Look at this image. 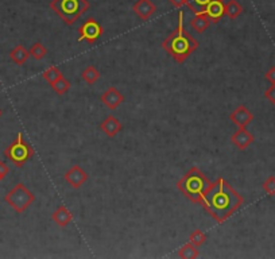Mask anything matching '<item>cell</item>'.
Wrapping results in <instances>:
<instances>
[{
  "instance_id": "1",
  "label": "cell",
  "mask_w": 275,
  "mask_h": 259,
  "mask_svg": "<svg viewBox=\"0 0 275 259\" xmlns=\"http://www.w3.org/2000/svg\"><path fill=\"white\" fill-rule=\"evenodd\" d=\"M242 194L230 185L224 178H217L212 182L202 196L201 205L217 223L232 216L243 205Z\"/></svg>"
},
{
  "instance_id": "2",
  "label": "cell",
  "mask_w": 275,
  "mask_h": 259,
  "mask_svg": "<svg viewBox=\"0 0 275 259\" xmlns=\"http://www.w3.org/2000/svg\"><path fill=\"white\" fill-rule=\"evenodd\" d=\"M162 48L165 49L166 52L179 64L185 62L186 58L198 48L197 39H194L193 36L186 31L185 24H184V12L182 11L178 14V26L163 40Z\"/></svg>"
},
{
  "instance_id": "3",
  "label": "cell",
  "mask_w": 275,
  "mask_h": 259,
  "mask_svg": "<svg viewBox=\"0 0 275 259\" xmlns=\"http://www.w3.org/2000/svg\"><path fill=\"white\" fill-rule=\"evenodd\" d=\"M212 184L210 180L198 167H192L184 177L177 182V188L188 200L194 204H201L202 196Z\"/></svg>"
},
{
  "instance_id": "4",
  "label": "cell",
  "mask_w": 275,
  "mask_h": 259,
  "mask_svg": "<svg viewBox=\"0 0 275 259\" xmlns=\"http://www.w3.org/2000/svg\"><path fill=\"white\" fill-rule=\"evenodd\" d=\"M50 7L66 24H73L89 10L88 0H53Z\"/></svg>"
},
{
  "instance_id": "5",
  "label": "cell",
  "mask_w": 275,
  "mask_h": 259,
  "mask_svg": "<svg viewBox=\"0 0 275 259\" xmlns=\"http://www.w3.org/2000/svg\"><path fill=\"white\" fill-rule=\"evenodd\" d=\"M4 155H6L14 165L18 166V167H22V166L34 155V150H32L31 146L26 142L23 134L18 133L16 134L15 141L12 142L11 145L4 150Z\"/></svg>"
},
{
  "instance_id": "6",
  "label": "cell",
  "mask_w": 275,
  "mask_h": 259,
  "mask_svg": "<svg viewBox=\"0 0 275 259\" xmlns=\"http://www.w3.org/2000/svg\"><path fill=\"white\" fill-rule=\"evenodd\" d=\"M4 201L12 206L18 213H23L24 210L35 201V196L31 190L26 188L24 184L19 182L4 196Z\"/></svg>"
},
{
  "instance_id": "7",
  "label": "cell",
  "mask_w": 275,
  "mask_h": 259,
  "mask_svg": "<svg viewBox=\"0 0 275 259\" xmlns=\"http://www.w3.org/2000/svg\"><path fill=\"white\" fill-rule=\"evenodd\" d=\"M78 31H80L78 40L80 42L86 40L89 44H95L103 35V27H101V24L97 20L93 19V18H88V19L85 20L84 23L81 24Z\"/></svg>"
},
{
  "instance_id": "8",
  "label": "cell",
  "mask_w": 275,
  "mask_h": 259,
  "mask_svg": "<svg viewBox=\"0 0 275 259\" xmlns=\"http://www.w3.org/2000/svg\"><path fill=\"white\" fill-rule=\"evenodd\" d=\"M64 178L65 181L68 182L72 188L78 189V188L84 185L85 182L88 181V174H86V171L80 165H74L65 173Z\"/></svg>"
},
{
  "instance_id": "9",
  "label": "cell",
  "mask_w": 275,
  "mask_h": 259,
  "mask_svg": "<svg viewBox=\"0 0 275 259\" xmlns=\"http://www.w3.org/2000/svg\"><path fill=\"white\" fill-rule=\"evenodd\" d=\"M230 119L234 124L238 125L239 128H242V127H247L254 120V115L246 105H239L238 108L231 112Z\"/></svg>"
},
{
  "instance_id": "10",
  "label": "cell",
  "mask_w": 275,
  "mask_h": 259,
  "mask_svg": "<svg viewBox=\"0 0 275 259\" xmlns=\"http://www.w3.org/2000/svg\"><path fill=\"white\" fill-rule=\"evenodd\" d=\"M254 141H255L254 135H252L246 127L239 128L238 131L231 137V142H232L239 150H246L247 147H250V146L252 145V142Z\"/></svg>"
},
{
  "instance_id": "11",
  "label": "cell",
  "mask_w": 275,
  "mask_h": 259,
  "mask_svg": "<svg viewBox=\"0 0 275 259\" xmlns=\"http://www.w3.org/2000/svg\"><path fill=\"white\" fill-rule=\"evenodd\" d=\"M133 12L142 20H149L157 12V7L151 0H138L132 7Z\"/></svg>"
},
{
  "instance_id": "12",
  "label": "cell",
  "mask_w": 275,
  "mask_h": 259,
  "mask_svg": "<svg viewBox=\"0 0 275 259\" xmlns=\"http://www.w3.org/2000/svg\"><path fill=\"white\" fill-rule=\"evenodd\" d=\"M123 101H124V96H123L116 88H113V87L108 88L103 95H101V103H103L105 107H108L109 109L117 108Z\"/></svg>"
},
{
  "instance_id": "13",
  "label": "cell",
  "mask_w": 275,
  "mask_h": 259,
  "mask_svg": "<svg viewBox=\"0 0 275 259\" xmlns=\"http://www.w3.org/2000/svg\"><path fill=\"white\" fill-rule=\"evenodd\" d=\"M121 128H123V125H121L120 120L116 119L113 115H108V116L105 117L104 120L101 121V124H100L101 131H103V133L109 138L116 137L117 134L121 131Z\"/></svg>"
},
{
  "instance_id": "14",
  "label": "cell",
  "mask_w": 275,
  "mask_h": 259,
  "mask_svg": "<svg viewBox=\"0 0 275 259\" xmlns=\"http://www.w3.org/2000/svg\"><path fill=\"white\" fill-rule=\"evenodd\" d=\"M205 14L210 19V22L217 23L222 16L225 15V3L224 0H213L205 10Z\"/></svg>"
},
{
  "instance_id": "15",
  "label": "cell",
  "mask_w": 275,
  "mask_h": 259,
  "mask_svg": "<svg viewBox=\"0 0 275 259\" xmlns=\"http://www.w3.org/2000/svg\"><path fill=\"white\" fill-rule=\"evenodd\" d=\"M52 219L54 220V223H56L57 226H60L64 228V227H68L69 224L72 223L73 214L69 212V209L66 206L61 205L53 212Z\"/></svg>"
},
{
  "instance_id": "16",
  "label": "cell",
  "mask_w": 275,
  "mask_h": 259,
  "mask_svg": "<svg viewBox=\"0 0 275 259\" xmlns=\"http://www.w3.org/2000/svg\"><path fill=\"white\" fill-rule=\"evenodd\" d=\"M10 57H11V60L15 62L16 65H22L26 64V61L28 60V57H30V52L24 49L23 45H16L15 48L12 49L11 52H10Z\"/></svg>"
},
{
  "instance_id": "17",
  "label": "cell",
  "mask_w": 275,
  "mask_h": 259,
  "mask_svg": "<svg viewBox=\"0 0 275 259\" xmlns=\"http://www.w3.org/2000/svg\"><path fill=\"white\" fill-rule=\"evenodd\" d=\"M190 24H192V27H193L197 32H204L206 28L209 27L210 19L208 18V15H206L205 12H202V14H196V16L192 19Z\"/></svg>"
},
{
  "instance_id": "18",
  "label": "cell",
  "mask_w": 275,
  "mask_h": 259,
  "mask_svg": "<svg viewBox=\"0 0 275 259\" xmlns=\"http://www.w3.org/2000/svg\"><path fill=\"white\" fill-rule=\"evenodd\" d=\"M243 14V6L238 0H230L225 3V15L230 19H236Z\"/></svg>"
},
{
  "instance_id": "19",
  "label": "cell",
  "mask_w": 275,
  "mask_h": 259,
  "mask_svg": "<svg viewBox=\"0 0 275 259\" xmlns=\"http://www.w3.org/2000/svg\"><path fill=\"white\" fill-rule=\"evenodd\" d=\"M198 255H200V251L197 250V247L194 246L193 243L190 242L184 244V246L179 248V251H178V256L184 259L198 258Z\"/></svg>"
},
{
  "instance_id": "20",
  "label": "cell",
  "mask_w": 275,
  "mask_h": 259,
  "mask_svg": "<svg viewBox=\"0 0 275 259\" xmlns=\"http://www.w3.org/2000/svg\"><path fill=\"white\" fill-rule=\"evenodd\" d=\"M81 77H82V80L89 85H93L95 82L100 80V72L97 70L96 66H88V68L84 69V72L81 73Z\"/></svg>"
},
{
  "instance_id": "21",
  "label": "cell",
  "mask_w": 275,
  "mask_h": 259,
  "mask_svg": "<svg viewBox=\"0 0 275 259\" xmlns=\"http://www.w3.org/2000/svg\"><path fill=\"white\" fill-rule=\"evenodd\" d=\"M186 6L189 7V10L194 12V14H202L205 12V10L208 8L213 0H185Z\"/></svg>"
},
{
  "instance_id": "22",
  "label": "cell",
  "mask_w": 275,
  "mask_h": 259,
  "mask_svg": "<svg viewBox=\"0 0 275 259\" xmlns=\"http://www.w3.org/2000/svg\"><path fill=\"white\" fill-rule=\"evenodd\" d=\"M42 76H43L44 80L48 81L50 85L54 84L57 80H60L61 77H64V76H62V73L60 72V69L56 68V66H52V68L46 69Z\"/></svg>"
},
{
  "instance_id": "23",
  "label": "cell",
  "mask_w": 275,
  "mask_h": 259,
  "mask_svg": "<svg viewBox=\"0 0 275 259\" xmlns=\"http://www.w3.org/2000/svg\"><path fill=\"white\" fill-rule=\"evenodd\" d=\"M46 54H48V49L44 48L43 45L40 44V42L34 44L31 46V49H30V56L34 57L36 61L42 60Z\"/></svg>"
},
{
  "instance_id": "24",
  "label": "cell",
  "mask_w": 275,
  "mask_h": 259,
  "mask_svg": "<svg viewBox=\"0 0 275 259\" xmlns=\"http://www.w3.org/2000/svg\"><path fill=\"white\" fill-rule=\"evenodd\" d=\"M52 88L54 89V92L58 93V95H65L70 89V82L69 80H66L65 77H61L60 80H57L54 84L52 85Z\"/></svg>"
},
{
  "instance_id": "25",
  "label": "cell",
  "mask_w": 275,
  "mask_h": 259,
  "mask_svg": "<svg viewBox=\"0 0 275 259\" xmlns=\"http://www.w3.org/2000/svg\"><path fill=\"white\" fill-rule=\"evenodd\" d=\"M189 240H190V243H193L196 247H200V246H202L204 243H205L206 235L204 234L201 230H194L193 232L190 234Z\"/></svg>"
},
{
  "instance_id": "26",
  "label": "cell",
  "mask_w": 275,
  "mask_h": 259,
  "mask_svg": "<svg viewBox=\"0 0 275 259\" xmlns=\"http://www.w3.org/2000/svg\"><path fill=\"white\" fill-rule=\"evenodd\" d=\"M263 189L268 196H275V177L270 176L263 184Z\"/></svg>"
},
{
  "instance_id": "27",
  "label": "cell",
  "mask_w": 275,
  "mask_h": 259,
  "mask_svg": "<svg viewBox=\"0 0 275 259\" xmlns=\"http://www.w3.org/2000/svg\"><path fill=\"white\" fill-rule=\"evenodd\" d=\"M264 97L270 101L271 104L275 105V84H271V87L264 92Z\"/></svg>"
},
{
  "instance_id": "28",
  "label": "cell",
  "mask_w": 275,
  "mask_h": 259,
  "mask_svg": "<svg viewBox=\"0 0 275 259\" xmlns=\"http://www.w3.org/2000/svg\"><path fill=\"white\" fill-rule=\"evenodd\" d=\"M266 80L270 81L271 84H275V66H271L266 73Z\"/></svg>"
},
{
  "instance_id": "29",
  "label": "cell",
  "mask_w": 275,
  "mask_h": 259,
  "mask_svg": "<svg viewBox=\"0 0 275 259\" xmlns=\"http://www.w3.org/2000/svg\"><path fill=\"white\" fill-rule=\"evenodd\" d=\"M8 171H10V169H8V166L4 163L3 161H0V181L3 180L6 176L8 174Z\"/></svg>"
},
{
  "instance_id": "30",
  "label": "cell",
  "mask_w": 275,
  "mask_h": 259,
  "mask_svg": "<svg viewBox=\"0 0 275 259\" xmlns=\"http://www.w3.org/2000/svg\"><path fill=\"white\" fill-rule=\"evenodd\" d=\"M169 2L173 4L175 8H181L182 6H185V4H186L185 0H169Z\"/></svg>"
},
{
  "instance_id": "31",
  "label": "cell",
  "mask_w": 275,
  "mask_h": 259,
  "mask_svg": "<svg viewBox=\"0 0 275 259\" xmlns=\"http://www.w3.org/2000/svg\"><path fill=\"white\" fill-rule=\"evenodd\" d=\"M2 115H3V109L0 108V116H2Z\"/></svg>"
}]
</instances>
